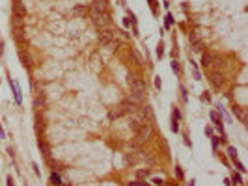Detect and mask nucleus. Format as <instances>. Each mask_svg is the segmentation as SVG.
I'll list each match as a JSON object with an SVG mask.
<instances>
[{
  "instance_id": "1",
  "label": "nucleus",
  "mask_w": 248,
  "mask_h": 186,
  "mask_svg": "<svg viewBox=\"0 0 248 186\" xmlns=\"http://www.w3.org/2000/svg\"><path fill=\"white\" fill-rule=\"evenodd\" d=\"M129 88H131V95H129L127 101L134 102L136 106H142V102L146 101V95H147L144 80L136 75H129Z\"/></svg>"
},
{
  "instance_id": "2",
  "label": "nucleus",
  "mask_w": 248,
  "mask_h": 186,
  "mask_svg": "<svg viewBox=\"0 0 248 186\" xmlns=\"http://www.w3.org/2000/svg\"><path fill=\"white\" fill-rule=\"evenodd\" d=\"M138 106L134 104V102H131V101H123L121 104H118L116 108H112L110 112H108V117L110 119H118V117H121V116H127V114H131V112H134Z\"/></svg>"
},
{
  "instance_id": "3",
  "label": "nucleus",
  "mask_w": 248,
  "mask_h": 186,
  "mask_svg": "<svg viewBox=\"0 0 248 186\" xmlns=\"http://www.w3.org/2000/svg\"><path fill=\"white\" fill-rule=\"evenodd\" d=\"M151 132H153V127H151V123H144L140 129H136L134 130V138H133V145H140V143H144L149 136H151Z\"/></svg>"
},
{
  "instance_id": "4",
  "label": "nucleus",
  "mask_w": 248,
  "mask_h": 186,
  "mask_svg": "<svg viewBox=\"0 0 248 186\" xmlns=\"http://www.w3.org/2000/svg\"><path fill=\"white\" fill-rule=\"evenodd\" d=\"M99 43H101V47L112 48L114 43H116V30H112V28H103V30L99 32Z\"/></svg>"
},
{
  "instance_id": "5",
  "label": "nucleus",
  "mask_w": 248,
  "mask_h": 186,
  "mask_svg": "<svg viewBox=\"0 0 248 186\" xmlns=\"http://www.w3.org/2000/svg\"><path fill=\"white\" fill-rule=\"evenodd\" d=\"M90 17H91V22L97 26V28H108L110 26V15L108 13H99V11H90Z\"/></svg>"
},
{
  "instance_id": "6",
  "label": "nucleus",
  "mask_w": 248,
  "mask_h": 186,
  "mask_svg": "<svg viewBox=\"0 0 248 186\" xmlns=\"http://www.w3.org/2000/svg\"><path fill=\"white\" fill-rule=\"evenodd\" d=\"M209 80H211V84H213L215 88H222L224 82H226V78H224V75H222L220 71H213V73L209 75Z\"/></svg>"
},
{
  "instance_id": "7",
  "label": "nucleus",
  "mask_w": 248,
  "mask_h": 186,
  "mask_svg": "<svg viewBox=\"0 0 248 186\" xmlns=\"http://www.w3.org/2000/svg\"><path fill=\"white\" fill-rule=\"evenodd\" d=\"M11 34H13L15 41H19V43L26 41V34H24V26H11Z\"/></svg>"
},
{
  "instance_id": "8",
  "label": "nucleus",
  "mask_w": 248,
  "mask_h": 186,
  "mask_svg": "<svg viewBox=\"0 0 248 186\" xmlns=\"http://www.w3.org/2000/svg\"><path fill=\"white\" fill-rule=\"evenodd\" d=\"M91 11H99V13H108V0H93Z\"/></svg>"
},
{
  "instance_id": "9",
  "label": "nucleus",
  "mask_w": 248,
  "mask_h": 186,
  "mask_svg": "<svg viewBox=\"0 0 248 186\" xmlns=\"http://www.w3.org/2000/svg\"><path fill=\"white\" fill-rule=\"evenodd\" d=\"M189 43H190L192 50H196V52H200V50L204 48V43L198 39V35H196V34H190V35H189Z\"/></svg>"
},
{
  "instance_id": "10",
  "label": "nucleus",
  "mask_w": 248,
  "mask_h": 186,
  "mask_svg": "<svg viewBox=\"0 0 248 186\" xmlns=\"http://www.w3.org/2000/svg\"><path fill=\"white\" fill-rule=\"evenodd\" d=\"M45 104H47L45 93H35V97H34V108H35V110H41Z\"/></svg>"
},
{
  "instance_id": "11",
  "label": "nucleus",
  "mask_w": 248,
  "mask_h": 186,
  "mask_svg": "<svg viewBox=\"0 0 248 186\" xmlns=\"http://www.w3.org/2000/svg\"><path fill=\"white\" fill-rule=\"evenodd\" d=\"M13 15L15 17H21V19L26 17V7L22 6V2H15L13 4Z\"/></svg>"
},
{
  "instance_id": "12",
  "label": "nucleus",
  "mask_w": 248,
  "mask_h": 186,
  "mask_svg": "<svg viewBox=\"0 0 248 186\" xmlns=\"http://www.w3.org/2000/svg\"><path fill=\"white\" fill-rule=\"evenodd\" d=\"M233 114H235L243 123H246V112H245V108H241V106H233Z\"/></svg>"
},
{
  "instance_id": "13",
  "label": "nucleus",
  "mask_w": 248,
  "mask_h": 186,
  "mask_svg": "<svg viewBox=\"0 0 248 186\" xmlns=\"http://www.w3.org/2000/svg\"><path fill=\"white\" fill-rule=\"evenodd\" d=\"M37 145H39L41 153H43V155H45V157L49 158V157H50V147H49V143H47L45 140H39V142H37Z\"/></svg>"
},
{
  "instance_id": "14",
  "label": "nucleus",
  "mask_w": 248,
  "mask_h": 186,
  "mask_svg": "<svg viewBox=\"0 0 248 186\" xmlns=\"http://www.w3.org/2000/svg\"><path fill=\"white\" fill-rule=\"evenodd\" d=\"M211 119L215 121V125H217V129L220 130V134H224V130H222V119L218 117V114H217V112H211Z\"/></svg>"
},
{
  "instance_id": "15",
  "label": "nucleus",
  "mask_w": 248,
  "mask_h": 186,
  "mask_svg": "<svg viewBox=\"0 0 248 186\" xmlns=\"http://www.w3.org/2000/svg\"><path fill=\"white\" fill-rule=\"evenodd\" d=\"M211 61H213V54H209V52L202 54V65H204V67H209Z\"/></svg>"
},
{
  "instance_id": "16",
  "label": "nucleus",
  "mask_w": 248,
  "mask_h": 186,
  "mask_svg": "<svg viewBox=\"0 0 248 186\" xmlns=\"http://www.w3.org/2000/svg\"><path fill=\"white\" fill-rule=\"evenodd\" d=\"M21 63H22L24 67H30V65H32V58H30L26 52H21Z\"/></svg>"
},
{
  "instance_id": "17",
  "label": "nucleus",
  "mask_w": 248,
  "mask_h": 186,
  "mask_svg": "<svg viewBox=\"0 0 248 186\" xmlns=\"http://www.w3.org/2000/svg\"><path fill=\"white\" fill-rule=\"evenodd\" d=\"M9 84H11V88H13V93H15V101H17V104H21V89H19V86H17L15 82H11V80H9Z\"/></svg>"
},
{
  "instance_id": "18",
  "label": "nucleus",
  "mask_w": 248,
  "mask_h": 186,
  "mask_svg": "<svg viewBox=\"0 0 248 186\" xmlns=\"http://www.w3.org/2000/svg\"><path fill=\"white\" fill-rule=\"evenodd\" d=\"M73 13H75V15H86V13H90V9L84 7V6H77V7L73 9Z\"/></svg>"
},
{
  "instance_id": "19",
  "label": "nucleus",
  "mask_w": 248,
  "mask_h": 186,
  "mask_svg": "<svg viewBox=\"0 0 248 186\" xmlns=\"http://www.w3.org/2000/svg\"><path fill=\"white\" fill-rule=\"evenodd\" d=\"M50 183L54 186H62V179H60V175L58 173H50Z\"/></svg>"
},
{
  "instance_id": "20",
  "label": "nucleus",
  "mask_w": 248,
  "mask_h": 186,
  "mask_svg": "<svg viewBox=\"0 0 248 186\" xmlns=\"http://www.w3.org/2000/svg\"><path fill=\"white\" fill-rule=\"evenodd\" d=\"M172 130H174V132L179 130V123H177V119H174V117H172Z\"/></svg>"
},
{
  "instance_id": "21",
  "label": "nucleus",
  "mask_w": 248,
  "mask_h": 186,
  "mask_svg": "<svg viewBox=\"0 0 248 186\" xmlns=\"http://www.w3.org/2000/svg\"><path fill=\"white\" fill-rule=\"evenodd\" d=\"M35 130H37V132L43 130V121H41V119H35Z\"/></svg>"
},
{
  "instance_id": "22",
  "label": "nucleus",
  "mask_w": 248,
  "mask_h": 186,
  "mask_svg": "<svg viewBox=\"0 0 248 186\" xmlns=\"http://www.w3.org/2000/svg\"><path fill=\"white\" fill-rule=\"evenodd\" d=\"M232 181L235 183V184H241L243 181H241V175H237V173H233V177H232Z\"/></svg>"
},
{
  "instance_id": "23",
  "label": "nucleus",
  "mask_w": 248,
  "mask_h": 186,
  "mask_svg": "<svg viewBox=\"0 0 248 186\" xmlns=\"http://www.w3.org/2000/svg\"><path fill=\"white\" fill-rule=\"evenodd\" d=\"M228 153H230V157H232V158H233V160H235V158H237V151H235V149H233V147H230V149H228Z\"/></svg>"
},
{
  "instance_id": "24",
  "label": "nucleus",
  "mask_w": 248,
  "mask_h": 186,
  "mask_svg": "<svg viewBox=\"0 0 248 186\" xmlns=\"http://www.w3.org/2000/svg\"><path fill=\"white\" fill-rule=\"evenodd\" d=\"M172 22H174L172 15H166V28H170V26H172Z\"/></svg>"
},
{
  "instance_id": "25",
  "label": "nucleus",
  "mask_w": 248,
  "mask_h": 186,
  "mask_svg": "<svg viewBox=\"0 0 248 186\" xmlns=\"http://www.w3.org/2000/svg\"><path fill=\"white\" fill-rule=\"evenodd\" d=\"M172 69H174V73H179V63H177L175 60L172 61Z\"/></svg>"
},
{
  "instance_id": "26",
  "label": "nucleus",
  "mask_w": 248,
  "mask_h": 186,
  "mask_svg": "<svg viewBox=\"0 0 248 186\" xmlns=\"http://www.w3.org/2000/svg\"><path fill=\"white\" fill-rule=\"evenodd\" d=\"M179 116H181V114H179V110H177V108H174V112H172V117H174V119H179Z\"/></svg>"
},
{
  "instance_id": "27",
  "label": "nucleus",
  "mask_w": 248,
  "mask_h": 186,
  "mask_svg": "<svg viewBox=\"0 0 248 186\" xmlns=\"http://www.w3.org/2000/svg\"><path fill=\"white\" fill-rule=\"evenodd\" d=\"M136 175H138V179H144V177H147V171H144V170H140V171H138Z\"/></svg>"
},
{
  "instance_id": "28",
  "label": "nucleus",
  "mask_w": 248,
  "mask_h": 186,
  "mask_svg": "<svg viewBox=\"0 0 248 186\" xmlns=\"http://www.w3.org/2000/svg\"><path fill=\"white\" fill-rule=\"evenodd\" d=\"M153 184L155 186H162L164 184V181H162V179H153Z\"/></svg>"
},
{
  "instance_id": "29",
  "label": "nucleus",
  "mask_w": 248,
  "mask_h": 186,
  "mask_svg": "<svg viewBox=\"0 0 248 186\" xmlns=\"http://www.w3.org/2000/svg\"><path fill=\"white\" fill-rule=\"evenodd\" d=\"M162 54H164V50H162V45H159V47H157V56L161 58Z\"/></svg>"
},
{
  "instance_id": "30",
  "label": "nucleus",
  "mask_w": 248,
  "mask_h": 186,
  "mask_svg": "<svg viewBox=\"0 0 248 186\" xmlns=\"http://www.w3.org/2000/svg\"><path fill=\"white\" fill-rule=\"evenodd\" d=\"M175 173H177V177H179V179H183V171H181V168H179V166H175Z\"/></svg>"
},
{
  "instance_id": "31",
  "label": "nucleus",
  "mask_w": 248,
  "mask_h": 186,
  "mask_svg": "<svg viewBox=\"0 0 248 186\" xmlns=\"http://www.w3.org/2000/svg\"><path fill=\"white\" fill-rule=\"evenodd\" d=\"M155 86L161 88V76H155Z\"/></svg>"
},
{
  "instance_id": "32",
  "label": "nucleus",
  "mask_w": 248,
  "mask_h": 186,
  "mask_svg": "<svg viewBox=\"0 0 248 186\" xmlns=\"http://www.w3.org/2000/svg\"><path fill=\"white\" fill-rule=\"evenodd\" d=\"M213 145H215V149L218 147V138H213Z\"/></svg>"
},
{
  "instance_id": "33",
  "label": "nucleus",
  "mask_w": 248,
  "mask_h": 186,
  "mask_svg": "<svg viewBox=\"0 0 248 186\" xmlns=\"http://www.w3.org/2000/svg\"><path fill=\"white\" fill-rule=\"evenodd\" d=\"M127 186H142V183H129Z\"/></svg>"
},
{
  "instance_id": "34",
  "label": "nucleus",
  "mask_w": 248,
  "mask_h": 186,
  "mask_svg": "<svg viewBox=\"0 0 248 186\" xmlns=\"http://www.w3.org/2000/svg\"><path fill=\"white\" fill-rule=\"evenodd\" d=\"M7 186H13V179L11 177H7Z\"/></svg>"
},
{
  "instance_id": "35",
  "label": "nucleus",
  "mask_w": 248,
  "mask_h": 186,
  "mask_svg": "<svg viewBox=\"0 0 248 186\" xmlns=\"http://www.w3.org/2000/svg\"><path fill=\"white\" fill-rule=\"evenodd\" d=\"M162 186H175V184H174V183H164Z\"/></svg>"
},
{
  "instance_id": "36",
  "label": "nucleus",
  "mask_w": 248,
  "mask_h": 186,
  "mask_svg": "<svg viewBox=\"0 0 248 186\" xmlns=\"http://www.w3.org/2000/svg\"><path fill=\"white\" fill-rule=\"evenodd\" d=\"M0 138H4V130H2V127H0Z\"/></svg>"
},
{
  "instance_id": "37",
  "label": "nucleus",
  "mask_w": 248,
  "mask_h": 186,
  "mask_svg": "<svg viewBox=\"0 0 248 186\" xmlns=\"http://www.w3.org/2000/svg\"><path fill=\"white\" fill-rule=\"evenodd\" d=\"M189 186H194V181H190V184H189Z\"/></svg>"
},
{
  "instance_id": "38",
  "label": "nucleus",
  "mask_w": 248,
  "mask_h": 186,
  "mask_svg": "<svg viewBox=\"0 0 248 186\" xmlns=\"http://www.w3.org/2000/svg\"><path fill=\"white\" fill-rule=\"evenodd\" d=\"M13 2H21V0H13Z\"/></svg>"
}]
</instances>
